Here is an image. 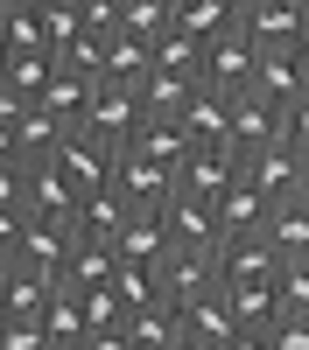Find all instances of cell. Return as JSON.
I'll return each instance as SVG.
<instances>
[{
  "mask_svg": "<svg viewBox=\"0 0 309 350\" xmlns=\"http://www.w3.org/2000/svg\"><path fill=\"white\" fill-rule=\"evenodd\" d=\"M64 148H71V126L56 120V112L0 92V161L8 168H56Z\"/></svg>",
  "mask_w": 309,
  "mask_h": 350,
  "instance_id": "obj_1",
  "label": "cell"
},
{
  "mask_svg": "<svg viewBox=\"0 0 309 350\" xmlns=\"http://www.w3.org/2000/svg\"><path fill=\"white\" fill-rule=\"evenodd\" d=\"M0 8H8V14H49L56 0H0Z\"/></svg>",
  "mask_w": 309,
  "mask_h": 350,
  "instance_id": "obj_40",
  "label": "cell"
},
{
  "mask_svg": "<svg viewBox=\"0 0 309 350\" xmlns=\"http://www.w3.org/2000/svg\"><path fill=\"white\" fill-rule=\"evenodd\" d=\"M246 175V154L239 148H190V161H183V189L190 196H204V203H218L225 189H232Z\"/></svg>",
  "mask_w": 309,
  "mask_h": 350,
  "instance_id": "obj_12",
  "label": "cell"
},
{
  "mask_svg": "<svg viewBox=\"0 0 309 350\" xmlns=\"http://www.w3.org/2000/svg\"><path fill=\"white\" fill-rule=\"evenodd\" d=\"M232 350H274V336H267V329H239Z\"/></svg>",
  "mask_w": 309,
  "mask_h": 350,
  "instance_id": "obj_39",
  "label": "cell"
},
{
  "mask_svg": "<svg viewBox=\"0 0 309 350\" xmlns=\"http://www.w3.org/2000/svg\"><path fill=\"white\" fill-rule=\"evenodd\" d=\"M295 64H302V77H309V36H302V42H295Z\"/></svg>",
  "mask_w": 309,
  "mask_h": 350,
  "instance_id": "obj_41",
  "label": "cell"
},
{
  "mask_svg": "<svg viewBox=\"0 0 309 350\" xmlns=\"http://www.w3.org/2000/svg\"><path fill=\"white\" fill-rule=\"evenodd\" d=\"M134 92H140V105H148V120H183L190 98H197V84L176 77V70H148V84H134Z\"/></svg>",
  "mask_w": 309,
  "mask_h": 350,
  "instance_id": "obj_28",
  "label": "cell"
},
{
  "mask_svg": "<svg viewBox=\"0 0 309 350\" xmlns=\"http://www.w3.org/2000/svg\"><path fill=\"white\" fill-rule=\"evenodd\" d=\"M218 280L225 287H274L281 280V252L267 239H225L218 245Z\"/></svg>",
  "mask_w": 309,
  "mask_h": 350,
  "instance_id": "obj_9",
  "label": "cell"
},
{
  "mask_svg": "<svg viewBox=\"0 0 309 350\" xmlns=\"http://www.w3.org/2000/svg\"><path fill=\"white\" fill-rule=\"evenodd\" d=\"M112 280H120V245H112V239H77V245H71V273H64V287L99 295V287H112Z\"/></svg>",
  "mask_w": 309,
  "mask_h": 350,
  "instance_id": "obj_18",
  "label": "cell"
},
{
  "mask_svg": "<svg viewBox=\"0 0 309 350\" xmlns=\"http://www.w3.org/2000/svg\"><path fill=\"white\" fill-rule=\"evenodd\" d=\"M148 70H155V42H140V36H112L106 42V84H148Z\"/></svg>",
  "mask_w": 309,
  "mask_h": 350,
  "instance_id": "obj_29",
  "label": "cell"
},
{
  "mask_svg": "<svg viewBox=\"0 0 309 350\" xmlns=\"http://www.w3.org/2000/svg\"><path fill=\"white\" fill-rule=\"evenodd\" d=\"M155 70H176V77H190V84H204V42L183 36V28H169V36L155 42Z\"/></svg>",
  "mask_w": 309,
  "mask_h": 350,
  "instance_id": "obj_32",
  "label": "cell"
},
{
  "mask_svg": "<svg viewBox=\"0 0 309 350\" xmlns=\"http://www.w3.org/2000/svg\"><path fill=\"white\" fill-rule=\"evenodd\" d=\"M197 148H232V98L225 92H204V84H197V98H190V112L176 120Z\"/></svg>",
  "mask_w": 309,
  "mask_h": 350,
  "instance_id": "obj_19",
  "label": "cell"
},
{
  "mask_svg": "<svg viewBox=\"0 0 309 350\" xmlns=\"http://www.w3.org/2000/svg\"><path fill=\"white\" fill-rule=\"evenodd\" d=\"M232 8H239V14H246V8H253V0H232Z\"/></svg>",
  "mask_w": 309,
  "mask_h": 350,
  "instance_id": "obj_43",
  "label": "cell"
},
{
  "mask_svg": "<svg viewBox=\"0 0 309 350\" xmlns=\"http://www.w3.org/2000/svg\"><path fill=\"white\" fill-rule=\"evenodd\" d=\"M0 350H56V343H49L42 323H8V315H0Z\"/></svg>",
  "mask_w": 309,
  "mask_h": 350,
  "instance_id": "obj_35",
  "label": "cell"
},
{
  "mask_svg": "<svg viewBox=\"0 0 309 350\" xmlns=\"http://www.w3.org/2000/svg\"><path fill=\"white\" fill-rule=\"evenodd\" d=\"M42 329H49L56 350H84V336H92V315H84V295H77V287H56V295H49Z\"/></svg>",
  "mask_w": 309,
  "mask_h": 350,
  "instance_id": "obj_23",
  "label": "cell"
},
{
  "mask_svg": "<svg viewBox=\"0 0 309 350\" xmlns=\"http://www.w3.org/2000/svg\"><path fill=\"white\" fill-rule=\"evenodd\" d=\"M267 211H274V203L239 175V183L218 196V231H225V239H260V231H267Z\"/></svg>",
  "mask_w": 309,
  "mask_h": 350,
  "instance_id": "obj_20",
  "label": "cell"
},
{
  "mask_svg": "<svg viewBox=\"0 0 309 350\" xmlns=\"http://www.w3.org/2000/svg\"><path fill=\"white\" fill-rule=\"evenodd\" d=\"M253 70H260V42H253L246 28H232L225 42H211V49H204V92L239 98L246 84H253Z\"/></svg>",
  "mask_w": 309,
  "mask_h": 350,
  "instance_id": "obj_6",
  "label": "cell"
},
{
  "mask_svg": "<svg viewBox=\"0 0 309 350\" xmlns=\"http://www.w3.org/2000/svg\"><path fill=\"white\" fill-rule=\"evenodd\" d=\"M112 189H120L134 211H169V196L183 189V175L162 168V161H148V154H134V148H120V161H112Z\"/></svg>",
  "mask_w": 309,
  "mask_h": 350,
  "instance_id": "obj_4",
  "label": "cell"
},
{
  "mask_svg": "<svg viewBox=\"0 0 309 350\" xmlns=\"http://www.w3.org/2000/svg\"><path fill=\"white\" fill-rule=\"evenodd\" d=\"M176 28L211 49V42H225L239 28V8H232V0H176Z\"/></svg>",
  "mask_w": 309,
  "mask_h": 350,
  "instance_id": "obj_25",
  "label": "cell"
},
{
  "mask_svg": "<svg viewBox=\"0 0 309 350\" xmlns=\"http://www.w3.org/2000/svg\"><path fill=\"white\" fill-rule=\"evenodd\" d=\"M302 154L288 148V140H274V148H260V154H246V183L260 189L267 203H288V196H302Z\"/></svg>",
  "mask_w": 309,
  "mask_h": 350,
  "instance_id": "obj_10",
  "label": "cell"
},
{
  "mask_svg": "<svg viewBox=\"0 0 309 350\" xmlns=\"http://www.w3.org/2000/svg\"><path fill=\"white\" fill-rule=\"evenodd\" d=\"M274 140H288V112H274L253 92H239L232 98V148L239 154H260V148H274Z\"/></svg>",
  "mask_w": 309,
  "mask_h": 350,
  "instance_id": "obj_15",
  "label": "cell"
},
{
  "mask_svg": "<svg viewBox=\"0 0 309 350\" xmlns=\"http://www.w3.org/2000/svg\"><path fill=\"white\" fill-rule=\"evenodd\" d=\"M120 259H134V267H169V259H176V239H169V224H162V211H134V224L120 231Z\"/></svg>",
  "mask_w": 309,
  "mask_h": 350,
  "instance_id": "obj_16",
  "label": "cell"
},
{
  "mask_svg": "<svg viewBox=\"0 0 309 350\" xmlns=\"http://www.w3.org/2000/svg\"><path fill=\"white\" fill-rule=\"evenodd\" d=\"M190 350H218V343H190ZM225 350H232V343H225Z\"/></svg>",
  "mask_w": 309,
  "mask_h": 350,
  "instance_id": "obj_42",
  "label": "cell"
},
{
  "mask_svg": "<svg viewBox=\"0 0 309 350\" xmlns=\"http://www.w3.org/2000/svg\"><path fill=\"white\" fill-rule=\"evenodd\" d=\"M162 224H169V239H176V252H218V245H225V231H218V203L190 196V189L169 196Z\"/></svg>",
  "mask_w": 309,
  "mask_h": 350,
  "instance_id": "obj_8",
  "label": "cell"
},
{
  "mask_svg": "<svg viewBox=\"0 0 309 350\" xmlns=\"http://www.w3.org/2000/svg\"><path fill=\"white\" fill-rule=\"evenodd\" d=\"M71 231H49V224H28L14 245H0V267H21V273H42L49 287H64V273H71Z\"/></svg>",
  "mask_w": 309,
  "mask_h": 350,
  "instance_id": "obj_3",
  "label": "cell"
},
{
  "mask_svg": "<svg viewBox=\"0 0 309 350\" xmlns=\"http://www.w3.org/2000/svg\"><path fill=\"white\" fill-rule=\"evenodd\" d=\"M239 329H246V323H239L232 295H211V301H197V308H190V343H218V350H225Z\"/></svg>",
  "mask_w": 309,
  "mask_h": 350,
  "instance_id": "obj_30",
  "label": "cell"
},
{
  "mask_svg": "<svg viewBox=\"0 0 309 350\" xmlns=\"http://www.w3.org/2000/svg\"><path fill=\"white\" fill-rule=\"evenodd\" d=\"M99 92H106V84H92L84 70H56V77H49V92H42L36 105H42V112H56V120H64V126L77 133V126H84V112H92V98H99Z\"/></svg>",
  "mask_w": 309,
  "mask_h": 350,
  "instance_id": "obj_22",
  "label": "cell"
},
{
  "mask_svg": "<svg viewBox=\"0 0 309 350\" xmlns=\"http://www.w3.org/2000/svg\"><path fill=\"white\" fill-rule=\"evenodd\" d=\"M140 120H148V105H140V92H134V84H106V92L92 98V112H84V126H77V133L120 154L127 140L140 133Z\"/></svg>",
  "mask_w": 309,
  "mask_h": 350,
  "instance_id": "obj_2",
  "label": "cell"
},
{
  "mask_svg": "<svg viewBox=\"0 0 309 350\" xmlns=\"http://www.w3.org/2000/svg\"><path fill=\"white\" fill-rule=\"evenodd\" d=\"M56 70H64V64H56L49 49H28V56H8V84H0V92H14V98H28V105H36V98L49 92V77H56Z\"/></svg>",
  "mask_w": 309,
  "mask_h": 350,
  "instance_id": "obj_31",
  "label": "cell"
},
{
  "mask_svg": "<svg viewBox=\"0 0 309 350\" xmlns=\"http://www.w3.org/2000/svg\"><path fill=\"white\" fill-rule=\"evenodd\" d=\"M127 224H134V203L120 189H99V196H84V211H77V239H120Z\"/></svg>",
  "mask_w": 309,
  "mask_h": 350,
  "instance_id": "obj_27",
  "label": "cell"
},
{
  "mask_svg": "<svg viewBox=\"0 0 309 350\" xmlns=\"http://www.w3.org/2000/svg\"><path fill=\"white\" fill-rule=\"evenodd\" d=\"M225 295H232L246 329H274L281 323V295H274V287H225Z\"/></svg>",
  "mask_w": 309,
  "mask_h": 350,
  "instance_id": "obj_33",
  "label": "cell"
},
{
  "mask_svg": "<svg viewBox=\"0 0 309 350\" xmlns=\"http://www.w3.org/2000/svg\"><path fill=\"white\" fill-rule=\"evenodd\" d=\"M84 350H134V336H127V329H92Z\"/></svg>",
  "mask_w": 309,
  "mask_h": 350,
  "instance_id": "obj_38",
  "label": "cell"
},
{
  "mask_svg": "<svg viewBox=\"0 0 309 350\" xmlns=\"http://www.w3.org/2000/svg\"><path fill=\"white\" fill-rule=\"evenodd\" d=\"M211 295H225V280H218V252H176L162 267V301L169 308H197V301H211Z\"/></svg>",
  "mask_w": 309,
  "mask_h": 350,
  "instance_id": "obj_5",
  "label": "cell"
},
{
  "mask_svg": "<svg viewBox=\"0 0 309 350\" xmlns=\"http://www.w3.org/2000/svg\"><path fill=\"white\" fill-rule=\"evenodd\" d=\"M267 336H274V350H309V315H281Z\"/></svg>",
  "mask_w": 309,
  "mask_h": 350,
  "instance_id": "obj_36",
  "label": "cell"
},
{
  "mask_svg": "<svg viewBox=\"0 0 309 350\" xmlns=\"http://www.w3.org/2000/svg\"><path fill=\"white\" fill-rule=\"evenodd\" d=\"M127 336H134V350H190V315L169 308V301L134 308L127 315Z\"/></svg>",
  "mask_w": 309,
  "mask_h": 350,
  "instance_id": "obj_17",
  "label": "cell"
},
{
  "mask_svg": "<svg viewBox=\"0 0 309 350\" xmlns=\"http://www.w3.org/2000/svg\"><path fill=\"white\" fill-rule=\"evenodd\" d=\"M288 148H295V154L309 161V98H302V105L288 112Z\"/></svg>",
  "mask_w": 309,
  "mask_h": 350,
  "instance_id": "obj_37",
  "label": "cell"
},
{
  "mask_svg": "<svg viewBox=\"0 0 309 350\" xmlns=\"http://www.w3.org/2000/svg\"><path fill=\"white\" fill-rule=\"evenodd\" d=\"M239 28L260 49H274V56H295V42L309 36V14H295V8H281V0H253V8L239 14Z\"/></svg>",
  "mask_w": 309,
  "mask_h": 350,
  "instance_id": "obj_11",
  "label": "cell"
},
{
  "mask_svg": "<svg viewBox=\"0 0 309 350\" xmlns=\"http://www.w3.org/2000/svg\"><path fill=\"white\" fill-rule=\"evenodd\" d=\"M274 295H281V315H309V259H281Z\"/></svg>",
  "mask_w": 309,
  "mask_h": 350,
  "instance_id": "obj_34",
  "label": "cell"
},
{
  "mask_svg": "<svg viewBox=\"0 0 309 350\" xmlns=\"http://www.w3.org/2000/svg\"><path fill=\"white\" fill-rule=\"evenodd\" d=\"M112 148H99V140H84V133H71V148L56 154V175L77 189V196H99V189H112Z\"/></svg>",
  "mask_w": 309,
  "mask_h": 350,
  "instance_id": "obj_14",
  "label": "cell"
},
{
  "mask_svg": "<svg viewBox=\"0 0 309 350\" xmlns=\"http://www.w3.org/2000/svg\"><path fill=\"white\" fill-rule=\"evenodd\" d=\"M260 239H267L281 259H309V196H288V203H274Z\"/></svg>",
  "mask_w": 309,
  "mask_h": 350,
  "instance_id": "obj_24",
  "label": "cell"
},
{
  "mask_svg": "<svg viewBox=\"0 0 309 350\" xmlns=\"http://www.w3.org/2000/svg\"><path fill=\"white\" fill-rule=\"evenodd\" d=\"M56 287L42 273H21V267H0V315L8 323H42V308H49Z\"/></svg>",
  "mask_w": 309,
  "mask_h": 350,
  "instance_id": "obj_21",
  "label": "cell"
},
{
  "mask_svg": "<svg viewBox=\"0 0 309 350\" xmlns=\"http://www.w3.org/2000/svg\"><path fill=\"white\" fill-rule=\"evenodd\" d=\"M77 211H84V196H77L56 168H36V175H28V203H21L28 224H49V231H71V239H77Z\"/></svg>",
  "mask_w": 309,
  "mask_h": 350,
  "instance_id": "obj_7",
  "label": "cell"
},
{
  "mask_svg": "<svg viewBox=\"0 0 309 350\" xmlns=\"http://www.w3.org/2000/svg\"><path fill=\"white\" fill-rule=\"evenodd\" d=\"M127 148L134 154H148V161H162V168H176L183 175V161H190V148H197V140L176 126V120H140V133L127 140Z\"/></svg>",
  "mask_w": 309,
  "mask_h": 350,
  "instance_id": "obj_26",
  "label": "cell"
},
{
  "mask_svg": "<svg viewBox=\"0 0 309 350\" xmlns=\"http://www.w3.org/2000/svg\"><path fill=\"white\" fill-rule=\"evenodd\" d=\"M302 196H309V168H302Z\"/></svg>",
  "mask_w": 309,
  "mask_h": 350,
  "instance_id": "obj_44",
  "label": "cell"
},
{
  "mask_svg": "<svg viewBox=\"0 0 309 350\" xmlns=\"http://www.w3.org/2000/svg\"><path fill=\"white\" fill-rule=\"evenodd\" d=\"M260 105H274V112H295L302 98H309V77H302V64L295 56H274V49H260V70H253V84H246Z\"/></svg>",
  "mask_w": 309,
  "mask_h": 350,
  "instance_id": "obj_13",
  "label": "cell"
}]
</instances>
